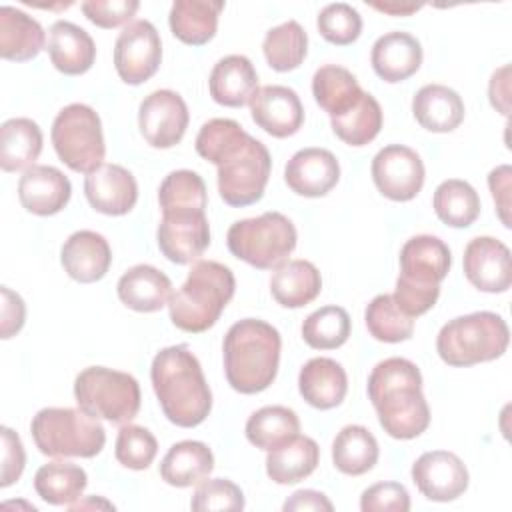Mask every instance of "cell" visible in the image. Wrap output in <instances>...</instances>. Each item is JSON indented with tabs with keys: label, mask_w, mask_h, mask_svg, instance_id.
I'll return each mask as SVG.
<instances>
[{
	"label": "cell",
	"mask_w": 512,
	"mask_h": 512,
	"mask_svg": "<svg viewBox=\"0 0 512 512\" xmlns=\"http://www.w3.org/2000/svg\"><path fill=\"white\" fill-rule=\"evenodd\" d=\"M284 512H306V510H324V512H332L334 506L332 502L326 498V494L318 492V490H298L294 492L282 506Z\"/></svg>",
	"instance_id": "54"
},
{
	"label": "cell",
	"mask_w": 512,
	"mask_h": 512,
	"mask_svg": "<svg viewBox=\"0 0 512 512\" xmlns=\"http://www.w3.org/2000/svg\"><path fill=\"white\" fill-rule=\"evenodd\" d=\"M50 138L58 158L74 172L90 174L104 164L102 122L88 104L74 102L64 106L52 122Z\"/></svg>",
	"instance_id": "11"
},
{
	"label": "cell",
	"mask_w": 512,
	"mask_h": 512,
	"mask_svg": "<svg viewBox=\"0 0 512 512\" xmlns=\"http://www.w3.org/2000/svg\"><path fill=\"white\" fill-rule=\"evenodd\" d=\"M450 264L452 256L444 240L430 234L412 236L400 250V274L392 298L408 316H422L436 304Z\"/></svg>",
	"instance_id": "6"
},
{
	"label": "cell",
	"mask_w": 512,
	"mask_h": 512,
	"mask_svg": "<svg viewBox=\"0 0 512 512\" xmlns=\"http://www.w3.org/2000/svg\"><path fill=\"white\" fill-rule=\"evenodd\" d=\"M158 454V442L154 434L136 424H124L116 438L114 456L116 460L130 470H146Z\"/></svg>",
	"instance_id": "45"
},
{
	"label": "cell",
	"mask_w": 512,
	"mask_h": 512,
	"mask_svg": "<svg viewBox=\"0 0 512 512\" xmlns=\"http://www.w3.org/2000/svg\"><path fill=\"white\" fill-rule=\"evenodd\" d=\"M248 104L256 126L274 138L294 136L304 124L302 102L288 86H262Z\"/></svg>",
	"instance_id": "18"
},
{
	"label": "cell",
	"mask_w": 512,
	"mask_h": 512,
	"mask_svg": "<svg viewBox=\"0 0 512 512\" xmlns=\"http://www.w3.org/2000/svg\"><path fill=\"white\" fill-rule=\"evenodd\" d=\"M316 26L320 36L336 46H348L362 32V16L346 2H334L318 12Z\"/></svg>",
	"instance_id": "46"
},
{
	"label": "cell",
	"mask_w": 512,
	"mask_h": 512,
	"mask_svg": "<svg viewBox=\"0 0 512 512\" xmlns=\"http://www.w3.org/2000/svg\"><path fill=\"white\" fill-rule=\"evenodd\" d=\"M120 302L136 312H158L172 296L170 278L150 264L128 268L116 286Z\"/></svg>",
	"instance_id": "27"
},
{
	"label": "cell",
	"mask_w": 512,
	"mask_h": 512,
	"mask_svg": "<svg viewBox=\"0 0 512 512\" xmlns=\"http://www.w3.org/2000/svg\"><path fill=\"white\" fill-rule=\"evenodd\" d=\"M188 106L174 90L150 92L138 108V128L152 148L176 146L188 128Z\"/></svg>",
	"instance_id": "14"
},
{
	"label": "cell",
	"mask_w": 512,
	"mask_h": 512,
	"mask_svg": "<svg viewBox=\"0 0 512 512\" xmlns=\"http://www.w3.org/2000/svg\"><path fill=\"white\" fill-rule=\"evenodd\" d=\"M508 342L506 320L496 312L482 310L448 320L436 336V350L448 366L466 368L500 358Z\"/></svg>",
	"instance_id": "7"
},
{
	"label": "cell",
	"mask_w": 512,
	"mask_h": 512,
	"mask_svg": "<svg viewBox=\"0 0 512 512\" xmlns=\"http://www.w3.org/2000/svg\"><path fill=\"white\" fill-rule=\"evenodd\" d=\"M262 52L268 66L276 72L296 70L308 52V36L296 20H288L270 28L262 42Z\"/></svg>",
	"instance_id": "41"
},
{
	"label": "cell",
	"mask_w": 512,
	"mask_h": 512,
	"mask_svg": "<svg viewBox=\"0 0 512 512\" xmlns=\"http://www.w3.org/2000/svg\"><path fill=\"white\" fill-rule=\"evenodd\" d=\"M330 126L344 144L366 146L382 128V108L372 94L362 92L346 112L330 118Z\"/></svg>",
	"instance_id": "38"
},
{
	"label": "cell",
	"mask_w": 512,
	"mask_h": 512,
	"mask_svg": "<svg viewBox=\"0 0 512 512\" xmlns=\"http://www.w3.org/2000/svg\"><path fill=\"white\" fill-rule=\"evenodd\" d=\"M380 448L374 434L360 426H344L332 442V462L336 470L348 476H362L378 462Z\"/></svg>",
	"instance_id": "35"
},
{
	"label": "cell",
	"mask_w": 512,
	"mask_h": 512,
	"mask_svg": "<svg viewBox=\"0 0 512 512\" xmlns=\"http://www.w3.org/2000/svg\"><path fill=\"white\" fill-rule=\"evenodd\" d=\"M190 508L196 512L202 510H242L244 494L240 486H236L228 478H212L204 480L196 486Z\"/></svg>",
	"instance_id": "47"
},
{
	"label": "cell",
	"mask_w": 512,
	"mask_h": 512,
	"mask_svg": "<svg viewBox=\"0 0 512 512\" xmlns=\"http://www.w3.org/2000/svg\"><path fill=\"white\" fill-rule=\"evenodd\" d=\"M60 262L72 280L90 284L106 276L112 264V250L102 234L78 230L62 244Z\"/></svg>",
	"instance_id": "22"
},
{
	"label": "cell",
	"mask_w": 512,
	"mask_h": 512,
	"mask_svg": "<svg viewBox=\"0 0 512 512\" xmlns=\"http://www.w3.org/2000/svg\"><path fill=\"white\" fill-rule=\"evenodd\" d=\"M150 380L164 416L180 426L202 424L212 410V392L198 358L186 344L162 348L150 366Z\"/></svg>",
	"instance_id": "3"
},
{
	"label": "cell",
	"mask_w": 512,
	"mask_h": 512,
	"mask_svg": "<svg viewBox=\"0 0 512 512\" xmlns=\"http://www.w3.org/2000/svg\"><path fill=\"white\" fill-rule=\"evenodd\" d=\"M464 274L468 282L488 294L506 292L512 284L510 250L492 236H476L464 248Z\"/></svg>",
	"instance_id": "17"
},
{
	"label": "cell",
	"mask_w": 512,
	"mask_h": 512,
	"mask_svg": "<svg viewBox=\"0 0 512 512\" xmlns=\"http://www.w3.org/2000/svg\"><path fill=\"white\" fill-rule=\"evenodd\" d=\"M214 470L212 450L198 440H182L170 446L160 462V476L176 488L198 486Z\"/></svg>",
	"instance_id": "29"
},
{
	"label": "cell",
	"mask_w": 512,
	"mask_h": 512,
	"mask_svg": "<svg viewBox=\"0 0 512 512\" xmlns=\"http://www.w3.org/2000/svg\"><path fill=\"white\" fill-rule=\"evenodd\" d=\"M162 62V40L148 20H132L114 44V68L122 82L138 86L150 80Z\"/></svg>",
	"instance_id": "12"
},
{
	"label": "cell",
	"mask_w": 512,
	"mask_h": 512,
	"mask_svg": "<svg viewBox=\"0 0 512 512\" xmlns=\"http://www.w3.org/2000/svg\"><path fill=\"white\" fill-rule=\"evenodd\" d=\"M156 242L170 262H196L210 246V226L206 212H168L156 230Z\"/></svg>",
	"instance_id": "16"
},
{
	"label": "cell",
	"mask_w": 512,
	"mask_h": 512,
	"mask_svg": "<svg viewBox=\"0 0 512 512\" xmlns=\"http://www.w3.org/2000/svg\"><path fill=\"white\" fill-rule=\"evenodd\" d=\"M368 398L380 426L396 440H412L430 424V408L422 394V374L406 358H386L372 368Z\"/></svg>",
	"instance_id": "2"
},
{
	"label": "cell",
	"mask_w": 512,
	"mask_h": 512,
	"mask_svg": "<svg viewBox=\"0 0 512 512\" xmlns=\"http://www.w3.org/2000/svg\"><path fill=\"white\" fill-rule=\"evenodd\" d=\"M366 328L372 338L388 344L404 342L414 334V318L404 314L392 294H378L364 312Z\"/></svg>",
	"instance_id": "43"
},
{
	"label": "cell",
	"mask_w": 512,
	"mask_h": 512,
	"mask_svg": "<svg viewBox=\"0 0 512 512\" xmlns=\"http://www.w3.org/2000/svg\"><path fill=\"white\" fill-rule=\"evenodd\" d=\"M322 290L320 270L308 260H286L270 278L272 298L284 308H302Z\"/></svg>",
	"instance_id": "32"
},
{
	"label": "cell",
	"mask_w": 512,
	"mask_h": 512,
	"mask_svg": "<svg viewBox=\"0 0 512 512\" xmlns=\"http://www.w3.org/2000/svg\"><path fill=\"white\" fill-rule=\"evenodd\" d=\"M208 88L214 102L228 108H240L248 104L258 90L256 68L242 54L224 56L214 64Z\"/></svg>",
	"instance_id": "25"
},
{
	"label": "cell",
	"mask_w": 512,
	"mask_h": 512,
	"mask_svg": "<svg viewBox=\"0 0 512 512\" xmlns=\"http://www.w3.org/2000/svg\"><path fill=\"white\" fill-rule=\"evenodd\" d=\"M2 328L0 334L4 340L12 338L14 334H18L24 326L26 320V304L24 300L12 292L8 286H2Z\"/></svg>",
	"instance_id": "52"
},
{
	"label": "cell",
	"mask_w": 512,
	"mask_h": 512,
	"mask_svg": "<svg viewBox=\"0 0 512 512\" xmlns=\"http://www.w3.org/2000/svg\"><path fill=\"white\" fill-rule=\"evenodd\" d=\"M296 240L298 234L292 220L280 212L238 220L226 234L232 256L258 270H272L284 264L294 252Z\"/></svg>",
	"instance_id": "9"
},
{
	"label": "cell",
	"mask_w": 512,
	"mask_h": 512,
	"mask_svg": "<svg viewBox=\"0 0 512 512\" xmlns=\"http://www.w3.org/2000/svg\"><path fill=\"white\" fill-rule=\"evenodd\" d=\"M372 8L384 12V14H390V16H410L414 12H418L424 4H416V2H370Z\"/></svg>",
	"instance_id": "55"
},
{
	"label": "cell",
	"mask_w": 512,
	"mask_h": 512,
	"mask_svg": "<svg viewBox=\"0 0 512 512\" xmlns=\"http://www.w3.org/2000/svg\"><path fill=\"white\" fill-rule=\"evenodd\" d=\"M362 512H408L410 496L400 482H376L360 496Z\"/></svg>",
	"instance_id": "48"
},
{
	"label": "cell",
	"mask_w": 512,
	"mask_h": 512,
	"mask_svg": "<svg viewBox=\"0 0 512 512\" xmlns=\"http://www.w3.org/2000/svg\"><path fill=\"white\" fill-rule=\"evenodd\" d=\"M30 432L36 448L50 458H94L106 444L100 420L80 408H42Z\"/></svg>",
	"instance_id": "8"
},
{
	"label": "cell",
	"mask_w": 512,
	"mask_h": 512,
	"mask_svg": "<svg viewBox=\"0 0 512 512\" xmlns=\"http://www.w3.org/2000/svg\"><path fill=\"white\" fill-rule=\"evenodd\" d=\"M46 50L54 68L66 76L88 72L96 60V44L92 36L68 20H56L50 26Z\"/></svg>",
	"instance_id": "24"
},
{
	"label": "cell",
	"mask_w": 512,
	"mask_h": 512,
	"mask_svg": "<svg viewBox=\"0 0 512 512\" xmlns=\"http://www.w3.org/2000/svg\"><path fill=\"white\" fill-rule=\"evenodd\" d=\"M464 102L460 94L444 84H426L412 98L416 122L436 134L456 130L464 120Z\"/></svg>",
	"instance_id": "28"
},
{
	"label": "cell",
	"mask_w": 512,
	"mask_h": 512,
	"mask_svg": "<svg viewBox=\"0 0 512 512\" xmlns=\"http://www.w3.org/2000/svg\"><path fill=\"white\" fill-rule=\"evenodd\" d=\"M320 462V448L310 436L296 434L266 456V474L276 484H296L308 478Z\"/></svg>",
	"instance_id": "33"
},
{
	"label": "cell",
	"mask_w": 512,
	"mask_h": 512,
	"mask_svg": "<svg viewBox=\"0 0 512 512\" xmlns=\"http://www.w3.org/2000/svg\"><path fill=\"white\" fill-rule=\"evenodd\" d=\"M84 16L98 28H118L130 24L140 8L138 0H86L82 2Z\"/></svg>",
	"instance_id": "49"
},
{
	"label": "cell",
	"mask_w": 512,
	"mask_h": 512,
	"mask_svg": "<svg viewBox=\"0 0 512 512\" xmlns=\"http://www.w3.org/2000/svg\"><path fill=\"white\" fill-rule=\"evenodd\" d=\"M412 482L420 494L432 502H452L460 498L470 482L466 464L448 450H430L412 464Z\"/></svg>",
	"instance_id": "15"
},
{
	"label": "cell",
	"mask_w": 512,
	"mask_h": 512,
	"mask_svg": "<svg viewBox=\"0 0 512 512\" xmlns=\"http://www.w3.org/2000/svg\"><path fill=\"white\" fill-rule=\"evenodd\" d=\"M196 152L216 164L220 198L234 208L250 206L264 196L272 158L236 120L212 118L196 136Z\"/></svg>",
	"instance_id": "1"
},
{
	"label": "cell",
	"mask_w": 512,
	"mask_h": 512,
	"mask_svg": "<svg viewBox=\"0 0 512 512\" xmlns=\"http://www.w3.org/2000/svg\"><path fill=\"white\" fill-rule=\"evenodd\" d=\"M510 178H512V168L508 164L496 166L488 174V188L496 204V214L506 228H510Z\"/></svg>",
	"instance_id": "51"
},
{
	"label": "cell",
	"mask_w": 512,
	"mask_h": 512,
	"mask_svg": "<svg viewBox=\"0 0 512 512\" xmlns=\"http://www.w3.org/2000/svg\"><path fill=\"white\" fill-rule=\"evenodd\" d=\"M288 188L304 198L326 196L340 180V164L326 148H302L284 168Z\"/></svg>",
	"instance_id": "19"
},
{
	"label": "cell",
	"mask_w": 512,
	"mask_h": 512,
	"mask_svg": "<svg viewBox=\"0 0 512 512\" xmlns=\"http://www.w3.org/2000/svg\"><path fill=\"white\" fill-rule=\"evenodd\" d=\"M84 194L88 204L106 216L128 214L138 200V184L132 172L120 164H102L86 174Z\"/></svg>",
	"instance_id": "20"
},
{
	"label": "cell",
	"mask_w": 512,
	"mask_h": 512,
	"mask_svg": "<svg viewBox=\"0 0 512 512\" xmlns=\"http://www.w3.org/2000/svg\"><path fill=\"white\" fill-rule=\"evenodd\" d=\"M42 152V130L30 118H10L0 126V166L4 172L28 170Z\"/></svg>",
	"instance_id": "34"
},
{
	"label": "cell",
	"mask_w": 512,
	"mask_h": 512,
	"mask_svg": "<svg viewBox=\"0 0 512 512\" xmlns=\"http://www.w3.org/2000/svg\"><path fill=\"white\" fill-rule=\"evenodd\" d=\"M432 206L436 216L452 228H468L480 214L478 192L458 178H448L434 190Z\"/></svg>",
	"instance_id": "40"
},
{
	"label": "cell",
	"mask_w": 512,
	"mask_h": 512,
	"mask_svg": "<svg viewBox=\"0 0 512 512\" xmlns=\"http://www.w3.org/2000/svg\"><path fill=\"white\" fill-rule=\"evenodd\" d=\"M74 398L82 412L124 426L140 410V384L128 372L90 366L76 376Z\"/></svg>",
	"instance_id": "10"
},
{
	"label": "cell",
	"mask_w": 512,
	"mask_h": 512,
	"mask_svg": "<svg viewBox=\"0 0 512 512\" xmlns=\"http://www.w3.org/2000/svg\"><path fill=\"white\" fill-rule=\"evenodd\" d=\"M158 204L162 214L204 212L208 204V192L202 176L192 170L170 172L158 188Z\"/></svg>",
	"instance_id": "42"
},
{
	"label": "cell",
	"mask_w": 512,
	"mask_h": 512,
	"mask_svg": "<svg viewBox=\"0 0 512 512\" xmlns=\"http://www.w3.org/2000/svg\"><path fill=\"white\" fill-rule=\"evenodd\" d=\"M244 432L252 446L270 452L300 432V420L292 408L264 406L248 418Z\"/></svg>",
	"instance_id": "39"
},
{
	"label": "cell",
	"mask_w": 512,
	"mask_h": 512,
	"mask_svg": "<svg viewBox=\"0 0 512 512\" xmlns=\"http://www.w3.org/2000/svg\"><path fill=\"white\" fill-rule=\"evenodd\" d=\"M350 328V316L342 306H322L302 322V338L314 350H334L348 340Z\"/></svg>",
	"instance_id": "44"
},
{
	"label": "cell",
	"mask_w": 512,
	"mask_h": 512,
	"mask_svg": "<svg viewBox=\"0 0 512 512\" xmlns=\"http://www.w3.org/2000/svg\"><path fill=\"white\" fill-rule=\"evenodd\" d=\"M106 508V510H114V504L112 502H108V500H104V498H96V496H92V498H88V500H76L74 504H70L68 508L70 510H84V508Z\"/></svg>",
	"instance_id": "56"
},
{
	"label": "cell",
	"mask_w": 512,
	"mask_h": 512,
	"mask_svg": "<svg viewBox=\"0 0 512 512\" xmlns=\"http://www.w3.org/2000/svg\"><path fill=\"white\" fill-rule=\"evenodd\" d=\"M46 44V34L38 20L14 6L0 8V56L12 62L36 58Z\"/></svg>",
	"instance_id": "30"
},
{
	"label": "cell",
	"mask_w": 512,
	"mask_h": 512,
	"mask_svg": "<svg viewBox=\"0 0 512 512\" xmlns=\"http://www.w3.org/2000/svg\"><path fill=\"white\" fill-rule=\"evenodd\" d=\"M88 484L84 468L70 462H50L36 470L34 490L52 506H70L82 498Z\"/></svg>",
	"instance_id": "37"
},
{
	"label": "cell",
	"mask_w": 512,
	"mask_h": 512,
	"mask_svg": "<svg viewBox=\"0 0 512 512\" xmlns=\"http://www.w3.org/2000/svg\"><path fill=\"white\" fill-rule=\"evenodd\" d=\"M362 92L356 76L338 64L320 66L312 76L314 100L330 118L346 112Z\"/></svg>",
	"instance_id": "36"
},
{
	"label": "cell",
	"mask_w": 512,
	"mask_h": 512,
	"mask_svg": "<svg viewBox=\"0 0 512 512\" xmlns=\"http://www.w3.org/2000/svg\"><path fill=\"white\" fill-rule=\"evenodd\" d=\"M372 180L382 196L394 202H408L418 196L424 186V162L416 150L390 144L372 158Z\"/></svg>",
	"instance_id": "13"
},
{
	"label": "cell",
	"mask_w": 512,
	"mask_h": 512,
	"mask_svg": "<svg viewBox=\"0 0 512 512\" xmlns=\"http://www.w3.org/2000/svg\"><path fill=\"white\" fill-rule=\"evenodd\" d=\"M300 396L318 410H330L342 404L348 392V376L344 368L332 358H312L298 374Z\"/></svg>",
	"instance_id": "26"
},
{
	"label": "cell",
	"mask_w": 512,
	"mask_h": 512,
	"mask_svg": "<svg viewBox=\"0 0 512 512\" xmlns=\"http://www.w3.org/2000/svg\"><path fill=\"white\" fill-rule=\"evenodd\" d=\"M24 464H26V452L20 442V436L12 428L2 426V480H0V486L6 488L10 484H14L22 476Z\"/></svg>",
	"instance_id": "50"
},
{
	"label": "cell",
	"mask_w": 512,
	"mask_h": 512,
	"mask_svg": "<svg viewBox=\"0 0 512 512\" xmlns=\"http://www.w3.org/2000/svg\"><path fill=\"white\" fill-rule=\"evenodd\" d=\"M370 62L384 82H404L418 72L422 64V46L412 34L392 30L374 42Z\"/></svg>",
	"instance_id": "23"
},
{
	"label": "cell",
	"mask_w": 512,
	"mask_h": 512,
	"mask_svg": "<svg viewBox=\"0 0 512 512\" xmlns=\"http://www.w3.org/2000/svg\"><path fill=\"white\" fill-rule=\"evenodd\" d=\"M224 2L212 0H176L170 8L168 24L172 34L190 46L208 44L218 30V16Z\"/></svg>",
	"instance_id": "31"
},
{
	"label": "cell",
	"mask_w": 512,
	"mask_h": 512,
	"mask_svg": "<svg viewBox=\"0 0 512 512\" xmlns=\"http://www.w3.org/2000/svg\"><path fill=\"white\" fill-rule=\"evenodd\" d=\"M72 196V184L58 168L34 164L18 182L20 204L36 216H52L64 210Z\"/></svg>",
	"instance_id": "21"
},
{
	"label": "cell",
	"mask_w": 512,
	"mask_h": 512,
	"mask_svg": "<svg viewBox=\"0 0 512 512\" xmlns=\"http://www.w3.org/2000/svg\"><path fill=\"white\" fill-rule=\"evenodd\" d=\"M236 290L234 274L214 260H196L186 282L168 300L170 320L176 328L198 334L212 328Z\"/></svg>",
	"instance_id": "5"
},
{
	"label": "cell",
	"mask_w": 512,
	"mask_h": 512,
	"mask_svg": "<svg viewBox=\"0 0 512 512\" xmlns=\"http://www.w3.org/2000/svg\"><path fill=\"white\" fill-rule=\"evenodd\" d=\"M280 332L258 318L234 322L224 336V374L228 384L240 394L266 390L280 364Z\"/></svg>",
	"instance_id": "4"
},
{
	"label": "cell",
	"mask_w": 512,
	"mask_h": 512,
	"mask_svg": "<svg viewBox=\"0 0 512 512\" xmlns=\"http://www.w3.org/2000/svg\"><path fill=\"white\" fill-rule=\"evenodd\" d=\"M488 98L492 108H496L500 114H510V66L498 68L490 82H488Z\"/></svg>",
	"instance_id": "53"
}]
</instances>
